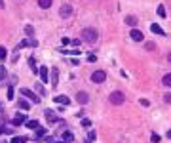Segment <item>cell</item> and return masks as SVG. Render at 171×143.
<instances>
[{
	"label": "cell",
	"mask_w": 171,
	"mask_h": 143,
	"mask_svg": "<svg viewBox=\"0 0 171 143\" xmlns=\"http://www.w3.org/2000/svg\"><path fill=\"white\" fill-rule=\"evenodd\" d=\"M44 115H46V120H48V122H57V120H59V118H57V115H55L51 109L44 111Z\"/></svg>",
	"instance_id": "cell-9"
},
{
	"label": "cell",
	"mask_w": 171,
	"mask_h": 143,
	"mask_svg": "<svg viewBox=\"0 0 171 143\" xmlns=\"http://www.w3.org/2000/svg\"><path fill=\"white\" fill-rule=\"evenodd\" d=\"M53 101H57V103H61V105H69L70 103V99L67 98V95H57V98H53Z\"/></svg>",
	"instance_id": "cell-14"
},
{
	"label": "cell",
	"mask_w": 171,
	"mask_h": 143,
	"mask_svg": "<svg viewBox=\"0 0 171 143\" xmlns=\"http://www.w3.org/2000/svg\"><path fill=\"white\" fill-rule=\"evenodd\" d=\"M126 23L129 25V27H135V25H137V17H135V15H126Z\"/></svg>",
	"instance_id": "cell-15"
},
{
	"label": "cell",
	"mask_w": 171,
	"mask_h": 143,
	"mask_svg": "<svg viewBox=\"0 0 171 143\" xmlns=\"http://www.w3.org/2000/svg\"><path fill=\"white\" fill-rule=\"evenodd\" d=\"M167 59H169V61H171V54H169V55H167Z\"/></svg>",
	"instance_id": "cell-37"
},
{
	"label": "cell",
	"mask_w": 171,
	"mask_h": 143,
	"mask_svg": "<svg viewBox=\"0 0 171 143\" xmlns=\"http://www.w3.org/2000/svg\"><path fill=\"white\" fill-rule=\"evenodd\" d=\"M8 99H13V86H8Z\"/></svg>",
	"instance_id": "cell-28"
},
{
	"label": "cell",
	"mask_w": 171,
	"mask_h": 143,
	"mask_svg": "<svg viewBox=\"0 0 171 143\" xmlns=\"http://www.w3.org/2000/svg\"><path fill=\"white\" fill-rule=\"evenodd\" d=\"M6 55H8V50L4 46H0V59H6Z\"/></svg>",
	"instance_id": "cell-25"
},
{
	"label": "cell",
	"mask_w": 171,
	"mask_h": 143,
	"mask_svg": "<svg viewBox=\"0 0 171 143\" xmlns=\"http://www.w3.org/2000/svg\"><path fill=\"white\" fill-rule=\"evenodd\" d=\"M72 139H74L72 132H63V141H72Z\"/></svg>",
	"instance_id": "cell-20"
},
{
	"label": "cell",
	"mask_w": 171,
	"mask_h": 143,
	"mask_svg": "<svg viewBox=\"0 0 171 143\" xmlns=\"http://www.w3.org/2000/svg\"><path fill=\"white\" fill-rule=\"evenodd\" d=\"M10 143H12V141H10Z\"/></svg>",
	"instance_id": "cell-38"
},
{
	"label": "cell",
	"mask_w": 171,
	"mask_h": 143,
	"mask_svg": "<svg viewBox=\"0 0 171 143\" xmlns=\"http://www.w3.org/2000/svg\"><path fill=\"white\" fill-rule=\"evenodd\" d=\"M27 139H29V137H25V136H21V137H13L12 143H27Z\"/></svg>",
	"instance_id": "cell-22"
},
{
	"label": "cell",
	"mask_w": 171,
	"mask_h": 143,
	"mask_svg": "<svg viewBox=\"0 0 171 143\" xmlns=\"http://www.w3.org/2000/svg\"><path fill=\"white\" fill-rule=\"evenodd\" d=\"M4 78H6V67H2V65H0V82H2Z\"/></svg>",
	"instance_id": "cell-26"
},
{
	"label": "cell",
	"mask_w": 171,
	"mask_h": 143,
	"mask_svg": "<svg viewBox=\"0 0 171 143\" xmlns=\"http://www.w3.org/2000/svg\"><path fill=\"white\" fill-rule=\"evenodd\" d=\"M42 136H46V128H38V130H36V136H34V139H40Z\"/></svg>",
	"instance_id": "cell-21"
},
{
	"label": "cell",
	"mask_w": 171,
	"mask_h": 143,
	"mask_svg": "<svg viewBox=\"0 0 171 143\" xmlns=\"http://www.w3.org/2000/svg\"><path fill=\"white\" fill-rule=\"evenodd\" d=\"M25 122H27V116H25V115H17V116L12 120V124H13V126H21V124H25Z\"/></svg>",
	"instance_id": "cell-11"
},
{
	"label": "cell",
	"mask_w": 171,
	"mask_h": 143,
	"mask_svg": "<svg viewBox=\"0 0 171 143\" xmlns=\"http://www.w3.org/2000/svg\"><path fill=\"white\" fill-rule=\"evenodd\" d=\"M17 105H19V109H23V111H27L29 107H30V103H29L27 99H19V103H17Z\"/></svg>",
	"instance_id": "cell-18"
},
{
	"label": "cell",
	"mask_w": 171,
	"mask_h": 143,
	"mask_svg": "<svg viewBox=\"0 0 171 143\" xmlns=\"http://www.w3.org/2000/svg\"><path fill=\"white\" fill-rule=\"evenodd\" d=\"M160 141H162V137L158 134H152V143H160Z\"/></svg>",
	"instance_id": "cell-29"
},
{
	"label": "cell",
	"mask_w": 171,
	"mask_h": 143,
	"mask_svg": "<svg viewBox=\"0 0 171 143\" xmlns=\"http://www.w3.org/2000/svg\"><path fill=\"white\" fill-rule=\"evenodd\" d=\"M167 137H169V139H171V130H169V132H167Z\"/></svg>",
	"instance_id": "cell-36"
},
{
	"label": "cell",
	"mask_w": 171,
	"mask_h": 143,
	"mask_svg": "<svg viewBox=\"0 0 171 143\" xmlns=\"http://www.w3.org/2000/svg\"><path fill=\"white\" fill-rule=\"evenodd\" d=\"M38 74H40V80H42V82H48V74H50L48 67H40L38 69Z\"/></svg>",
	"instance_id": "cell-10"
},
{
	"label": "cell",
	"mask_w": 171,
	"mask_h": 143,
	"mask_svg": "<svg viewBox=\"0 0 171 143\" xmlns=\"http://www.w3.org/2000/svg\"><path fill=\"white\" fill-rule=\"evenodd\" d=\"M162 82H164V86H167V88H171V73L164 76V78H162Z\"/></svg>",
	"instance_id": "cell-19"
},
{
	"label": "cell",
	"mask_w": 171,
	"mask_h": 143,
	"mask_svg": "<svg viewBox=\"0 0 171 143\" xmlns=\"http://www.w3.org/2000/svg\"><path fill=\"white\" fill-rule=\"evenodd\" d=\"M158 15L160 17H165V8L164 6H158Z\"/></svg>",
	"instance_id": "cell-27"
},
{
	"label": "cell",
	"mask_w": 171,
	"mask_h": 143,
	"mask_svg": "<svg viewBox=\"0 0 171 143\" xmlns=\"http://www.w3.org/2000/svg\"><path fill=\"white\" fill-rule=\"evenodd\" d=\"M108 99H110L112 105H122L124 101H126V94H124V92H112Z\"/></svg>",
	"instance_id": "cell-2"
},
{
	"label": "cell",
	"mask_w": 171,
	"mask_h": 143,
	"mask_svg": "<svg viewBox=\"0 0 171 143\" xmlns=\"http://www.w3.org/2000/svg\"><path fill=\"white\" fill-rule=\"evenodd\" d=\"M48 143H61V141H53V139L50 137V139H48Z\"/></svg>",
	"instance_id": "cell-34"
},
{
	"label": "cell",
	"mask_w": 171,
	"mask_h": 143,
	"mask_svg": "<svg viewBox=\"0 0 171 143\" xmlns=\"http://www.w3.org/2000/svg\"><path fill=\"white\" fill-rule=\"evenodd\" d=\"M164 99H165V103H171V94H165Z\"/></svg>",
	"instance_id": "cell-33"
},
{
	"label": "cell",
	"mask_w": 171,
	"mask_h": 143,
	"mask_svg": "<svg viewBox=\"0 0 171 143\" xmlns=\"http://www.w3.org/2000/svg\"><path fill=\"white\" fill-rule=\"evenodd\" d=\"M129 36H131V40H135V42H141V40H143V33H141V31H137V29H133L131 33H129Z\"/></svg>",
	"instance_id": "cell-8"
},
{
	"label": "cell",
	"mask_w": 171,
	"mask_h": 143,
	"mask_svg": "<svg viewBox=\"0 0 171 143\" xmlns=\"http://www.w3.org/2000/svg\"><path fill=\"white\" fill-rule=\"evenodd\" d=\"M25 124H27V128H30V130H38V128H40L38 120H27Z\"/></svg>",
	"instance_id": "cell-16"
},
{
	"label": "cell",
	"mask_w": 171,
	"mask_h": 143,
	"mask_svg": "<svg viewBox=\"0 0 171 143\" xmlns=\"http://www.w3.org/2000/svg\"><path fill=\"white\" fill-rule=\"evenodd\" d=\"M21 95H25V98H29L30 101H33V103H38V101H40V98H38V95H36L34 92H30L29 88H21Z\"/></svg>",
	"instance_id": "cell-4"
},
{
	"label": "cell",
	"mask_w": 171,
	"mask_h": 143,
	"mask_svg": "<svg viewBox=\"0 0 171 143\" xmlns=\"http://www.w3.org/2000/svg\"><path fill=\"white\" fill-rule=\"evenodd\" d=\"M70 13H72V6L70 4H63L61 10H59V15L61 17H70Z\"/></svg>",
	"instance_id": "cell-5"
},
{
	"label": "cell",
	"mask_w": 171,
	"mask_h": 143,
	"mask_svg": "<svg viewBox=\"0 0 171 143\" xmlns=\"http://www.w3.org/2000/svg\"><path fill=\"white\" fill-rule=\"evenodd\" d=\"M97 38H99L97 29H84V31H82V40H84V42L93 44V42H97Z\"/></svg>",
	"instance_id": "cell-1"
},
{
	"label": "cell",
	"mask_w": 171,
	"mask_h": 143,
	"mask_svg": "<svg viewBox=\"0 0 171 143\" xmlns=\"http://www.w3.org/2000/svg\"><path fill=\"white\" fill-rule=\"evenodd\" d=\"M93 139H95V132H90V136H87V143H91Z\"/></svg>",
	"instance_id": "cell-30"
},
{
	"label": "cell",
	"mask_w": 171,
	"mask_h": 143,
	"mask_svg": "<svg viewBox=\"0 0 171 143\" xmlns=\"http://www.w3.org/2000/svg\"><path fill=\"white\" fill-rule=\"evenodd\" d=\"M25 33H27V34H29V36H30V38H33V36H34V29H33V27H30V25H27V27H25Z\"/></svg>",
	"instance_id": "cell-24"
},
{
	"label": "cell",
	"mask_w": 171,
	"mask_h": 143,
	"mask_svg": "<svg viewBox=\"0 0 171 143\" xmlns=\"http://www.w3.org/2000/svg\"><path fill=\"white\" fill-rule=\"evenodd\" d=\"M150 31H152L154 34H160V36H164V34H165V33H164V29L160 27L158 23H152V25H150Z\"/></svg>",
	"instance_id": "cell-12"
},
{
	"label": "cell",
	"mask_w": 171,
	"mask_h": 143,
	"mask_svg": "<svg viewBox=\"0 0 171 143\" xmlns=\"http://www.w3.org/2000/svg\"><path fill=\"white\" fill-rule=\"evenodd\" d=\"M95 59H97V57H95L93 54H91V55H87V61H90V63H95Z\"/></svg>",
	"instance_id": "cell-32"
},
{
	"label": "cell",
	"mask_w": 171,
	"mask_h": 143,
	"mask_svg": "<svg viewBox=\"0 0 171 143\" xmlns=\"http://www.w3.org/2000/svg\"><path fill=\"white\" fill-rule=\"evenodd\" d=\"M4 8V2H2V0H0V10H2Z\"/></svg>",
	"instance_id": "cell-35"
},
{
	"label": "cell",
	"mask_w": 171,
	"mask_h": 143,
	"mask_svg": "<svg viewBox=\"0 0 171 143\" xmlns=\"http://www.w3.org/2000/svg\"><path fill=\"white\" fill-rule=\"evenodd\" d=\"M76 101H78L80 105H86V103H87V94H84V92H78V94H76Z\"/></svg>",
	"instance_id": "cell-13"
},
{
	"label": "cell",
	"mask_w": 171,
	"mask_h": 143,
	"mask_svg": "<svg viewBox=\"0 0 171 143\" xmlns=\"http://www.w3.org/2000/svg\"><path fill=\"white\" fill-rule=\"evenodd\" d=\"M29 65H30V71H33V73L36 74V71H38V67H36V63H34V57H30V59H29Z\"/></svg>",
	"instance_id": "cell-23"
},
{
	"label": "cell",
	"mask_w": 171,
	"mask_h": 143,
	"mask_svg": "<svg viewBox=\"0 0 171 143\" xmlns=\"http://www.w3.org/2000/svg\"><path fill=\"white\" fill-rule=\"evenodd\" d=\"M57 78H59V71H57L55 67H51V88H57Z\"/></svg>",
	"instance_id": "cell-7"
},
{
	"label": "cell",
	"mask_w": 171,
	"mask_h": 143,
	"mask_svg": "<svg viewBox=\"0 0 171 143\" xmlns=\"http://www.w3.org/2000/svg\"><path fill=\"white\" fill-rule=\"evenodd\" d=\"M27 46H33V48H36L38 46V42H36V38H25V40H21V44H19V48H27Z\"/></svg>",
	"instance_id": "cell-6"
},
{
	"label": "cell",
	"mask_w": 171,
	"mask_h": 143,
	"mask_svg": "<svg viewBox=\"0 0 171 143\" xmlns=\"http://www.w3.org/2000/svg\"><path fill=\"white\" fill-rule=\"evenodd\" d=\"M38 6L42 10H48V8H51V0H38Z\"/></svg>",
	"instance_id": "cell-17"
},
{
	"label": "cell",
	"mask_w": 171,
	"mask_h": 143,
	"mask_svg": "<svg viewBox=\"0 0 171 143\" xmlns=\"http://www.w3.org/2000/svg\"><path fill=\"white\" fill-rule=\"evenodd\" d=\"M154 48H156V44H154V42H147V50H150V52H152Z\"/></svg>",
	"instance_id": "cell-31"
},
{
	"label": "cell",
	"mask_w": 171,
	"mask_h": 143,
	"mask_svg": "<svg viewBox=\"0 0 171 143\" xmlns=\"http://www.w3.org/2000/svg\"><path fill=\"white\" fill-rule=\"evenodd\" d=\"M105 80H107L105 71H95V73L91 74V82H95V84H101V82H105Z\"/></svg>",
	"instance_id": "cell-3"
}]
</instances>
